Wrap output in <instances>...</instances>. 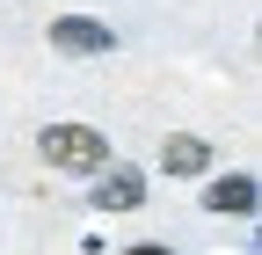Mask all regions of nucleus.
Returning a JSON list of instances; mask_svg holds the SVG:
<instances>
[{
	"label": "nucleus",
	"mask_w": 262,
	"mask_h": 255,
	"mask_svg": "<svg viewBox=\"0 0 262 255\" xmlns=\"http://www.w3.org/2000/svg\"><path fill=\"white\" fill-rule=\"evenodd\" d=\"M139 204H146V175L131 161H110L95 175V211H139Z\"/></svg>",
	"instance_id": "nucleus-4"
},
{
	"label": "nucleus",
	"mask_w": 262,
	"mask_h": 255,
	"mask_svg": "<svg viewBox=\"0 0 262 255\" xmlns=\"http://www.w3.org/2000/svg\"><path fill=\"white\" fill-rule=\"evenodd\" d=\"M124 255H175V248H168V241H131Z\"/></svg>",
	"instance_id": "nucleus-6"
},
{
	"label": "nucleus",
	"mask_w": 262,
	"mask_h": 255,
	"mask_svg": "<svg viewBox=\"0 0 262 255\" xmlns=\"http://www.w3.org/2000/svg\"><path fill=\"white\" fill-rule=\"evenodd\" d=\"M51 51H66V58H110L117 51V29L95 22V15H58L51 22Z\"/></svg>",
	"instance_id": "nucleus-2"
},
{
	"label": "nucleus",
	"mask_w": 262,
	"mask_h": 255,
	"mask_svg": "<svg viewBox=\"0 0 262 255\" xmlns=\"http://www.w3.org/2000/svg\"><path fill=\"white\" fill-rule=\"evenodd\" d=\"M255 197H262V182H255L248 168L204 182V211H219V219H255Z\"/></svg>",
	"instance_id": "nucleus-3"
},
{
	"label": "nucleus",
	"mask_w": 262,
	"mask_h": 255,
	"mask_svg": "<svg viewBox=\"0 0 262 255\" xmlns=\"http://www.w3.org/2000/svg\"><path fill=\"white\" fill-rule=\"evenodd\" d=\"M160 175H211V139L168 132V139H160Z\"/></svg>",
	"instance_id": "nucleus-5"
},
{
	"label": "nucleus",
	"mask_w": 262,
	"mask_h": 255,
	"mask_svg": "<svg viewBox=\"0 0 262 255\" xmlns=\"http://www.w3.org/2000/svg\"><path fill=\"white\" fill-rule=\"evenodd\" d=\"M37 153H44V168H58V175H88V182L117 161L110 132H102V124H80V117L44 124V132H37Z\"/></svg>",
	"instance_id": "nucleus-1"
}]
</instances>
